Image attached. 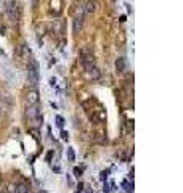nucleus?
Listing matches in <instances>:
<instances>
[{"label": "nucleus", "mask_w": 183, "mask_h": 193, "mask_svg": "<svg viewBox=\"0 0 183 193\" xmlns=\"http://www.w3.org/2000/svg\"><path fill=\"white\" fill-rule=\"evenodd\" d=\"M66 180H68V184L72 185V177H71V176H66Z\"/></svg>", "instance_id": "obj_20"}, {"label": "nucleus", "mask_w": 183, "mask_h": 193, "mask_svg": "<svg viewBox=\"0 0 183 193\" xmlns=\"http://www.w3.org/2000/svg\"><path fill=\"white\" fill-rule=\"evenodd\" d=\"M108 174H109V171H103L101 176H100V179H101V180H106V179H108Z\"/></svg>", "instance_id": "obj_15"}, {"label": "nucleus", "mask_w": 183, "mask_h": 193, "mask_svg": "<svg viewBox=\"0 0 183 193\" xmlns=\"http://www.w3.org/2000/svg\"><path fill=\"white\" fill-rule=\"evenodd\" d=\"M95 10H96V5H95V2H93V0H88V2L85 3V7H84V11H85L87 15H91Z\"/></svg>", "instance_id": "obj_8"}, {"label": "nucleus", "mask_w": 183, "mask_h": 193, "mask_svg": "<svg viewBox=\"0 0 183 193\" xmlns=\"http://www.w3.org/2000/svg\"><path fill=\"white\" fill-rule=\"evenodd\" d=\"M84 187H85L84 184H79V185H77V190H79V191H82V190H84Z\"/></svg>", "instance_id": "obj_19"}, {"label": "nucleus", "mask_w": 183, "mask_h": 193, "mask_svg": "<svg viewBox=\"0 0 183 193\" xmlns=\"http://www.w3.org/2000/svg\"><path fill=\"white\" fill-rule=\"evenodd\" d=\"M61 138H63V140H68L69 138V134L66 130H61Z\"/></svg>", "instance_id": "obj_14"}, {"label": "nucleus", "mask_w": 183, "mask_h": 193, "mask_svg": "<svg viewBox=\"0 0 183 193\" xmlns=\"http://www.w3.org/2000/svg\"><path fill=\"white\" fill-rule=\"evenodd\" d=\"M39 92L37 90H29L27 95H26V103L29 106H34V105H39Z\"/></svg>", "instance_id": "obj_4"}, {"label": "nucleus", "mask_w": 183, "mask_h": 193, "mask_svg": "<svg viewBox=\"0 0 183 193\" xmlns=\"http://www.w3.org/2000/svg\"><path fill=\"white\" fill-rule=\"evenodd\" d=\"M55 121H56V126H58V127L63 129V126H64V118H63V116H55Z\"/></svg>", "instance_id": "obj_12"}, {"label": "nucleus", "mask_w": 183, "mask_h": 193, "mask_svg": "<svg viewBox=\"0 0 183 193\" xmlns=\"http://www.w3.org/2000/svg\"><path fill=\"white\" fill-rule=\"evenodd\" d=\"M7 15L10 18V21H18V3L15 0H10L7 3Z\"/></svg>", "instance_id": "obj_3"}, {"label": "nucleus", "mask_w": 183, "mask_h": 193, "mask_svg": "<svg viewBox=\"0 0 183 193\" xmlns=\"http://www.w3.org/2000/svg\"><path fill=\"white\" fill-rule=\"evenodd\" d=\"M39 81H40V71H39V63L35 60H29L27 63V82L29 85H39Z\"/></svg>", "instance_id": "obj_1"}, {"label": "nucleus", "mask_w": 183, "mask_h": 193, "mask_svg": "<svg viewBox=\"0 0 183 193\" xmlns=\"http://www.w3.org/2000/svg\"><path fill=\"white\" fill-rule=\"evenodd\" d=\"M82 171H84V167H74V171H72V172H74V176L79 179V177L82 176Z\"/></svg>", "instance_id": "obj_13"}, {"label": "nucleus", "mask_w": 183, "mask_h": 193, "mask_svg": "<svg viewBox=\"0 0 183 193\" xmlns=\"http://www.w3.org/2000/svg\"><path fill=\"white\" fill-rule=\"evenodd\" d=\"M122 185H124V188H125V191H127V193H133V182H132V184L124 182Z\"/></svg>", "instance_id": "obj_11"}, {"label": "nucleus", "mask_w": 183, "mask_h": 193, "mask_svg": "<svg viewBox=\"0 0 183 193\" xmlns=\"http://www.w3.org/2000/svg\"><path fill=\"white\" fill-rule=\"evenodd\" d=\"M0 187H2V177H0Z\"/></svg>", "instance_id": "obj_21"}, {"label": "nucleus", "mask_w": 183, "mask_h": 193, "mask_svg": "<svg viewBox=\"0 0 183 193\" xmlns=\"http://www.w3.org/2000/svg\"><path fill=\"white\" fill-rule=\"evenodd\" d=\"M93 53H91L88 48H82L80 50V63H85V61H93Z\"/></svg>", "instance_id": "obj_6"}, {"label": "nucleus", "mask_w": 183, "mask_h": 193, "mask_svg": "<svg viewBox=\"0 0 183 193\" xmlns=\"http://www.w3.org/2000/svg\"><path fill=\"white\" fill-rule=\"evenodd\" d=\"M124 69H125V58H117V61H116V71L119 72H124Z\"/></svg>", "instance_id": "obj_9"}, {"label": "nucleus", "mask_w": 183, "mask_h": 193, "mask_svg": "<svg viewBox=\"0 0 183 193\" xmlns=\"http://www.w3.org/2000/svg\"><path fill=\"white\" fill-rule=\"evenodd\" d=\"M52 158H53V151H48V153H47V161L50 162V161H52Z\"/></svg>", "instance_id": "obj_17"}, {"label": "nucleus", "mask_w": 183, "mask_h": 193, "mask_svg": "<svg viewBox=\"0 0 183 193\" xmlns=\"http://www.w3.org/2000/svg\"><path fill=\"white\" fill-rule=\"evenodd\" d=\"M85 76H87L88 79H93V81H96V79H100V77H101V72H100V69L96 68V66H93L91 69L85 71Z\"/></svg>", "instance_id": "obj_7"}, {"label": "nucleus", "mask_w": 183, "mask_h": 193, "mask_svg": "<svg viewBox=\"0 0 183 193\" xmlns=\"http://www.w3.org/2000/svg\"><path fill=\"white\" fill-rule=\"evenodd\" d=\"M77 193H82V191H77Z\"/></svg>", "instance_id": "obj_22"}, {"label": "nucleus", "mask_w": 183, "mask_h": 193, "mask_svg": "<svg viewBox=\"0 0 183 193\" xmlns=\"http://www.w3.org/2000/svg\"><path fill=\"white\" fill-rule=\"evenodd\" d=\"M26 118H27V121H29L30 127H34V129L40 127V124H42V114H40V110H39L37 105L27 106V110H26Z\"/></svg>", "instance_id": "obj_2"}, {"label": "nucleus", "mask_w": 183, "mask_h": 193, "mask_svg": "<svg viewBox=\"0 0 183 193\" xmlns=\"http://www.w3.org/2000/svg\"><path fill=\"white\" fill-rule=\"evenodd\" d=\"M50 84L55 87V85H56V79H55V77H52V79H50Z\"/></svg>", "instance_id": "obj_18"}, {"label": "nucleus", "mask_w": 183, "mask_h": 193, "mask_svg": "<svg viewBox=\"0 0 183 193\" xmlns=\"http://www.w3.org/2000/svg\"><path fill=\"white\" fill-rule=\"evenodd\" d=\"M82 26H84V18L82 16H76L74 21H72V31L74 34H79L82 31Z\"/></svg>", "instance_id": "obj_5"}, {"label": "nucleus", "mask_w": 183, "mask_h": 193, "mask_svg": "<svg viewBox=\"0 0 183 193\" xmlns=\"http://www.w3.org/2000/svg\"><path fill=\"white\" fill-rule=\"evenodd\" d=\"M66 155H68V159H69V161H76V153H74V150H72L71 147H68Z\"/></svg>", "instance_id": "obj_10"}, {"label": "nucleus", "mask_w": 183, "mask_h": 193, "mask_svg": "<svg viewBox=\"0 0 183 193\" xmlns=\"http://www.w3.org/2000/svg\"><path fill=\"white\" fill-rule=\"evenodd\" d=\"M103 190H105L106 193H109V191H113V190H111V185H109V184H105V185H103Z\"/></svg>", "instance_id": "obj_16"}]
</instances>
